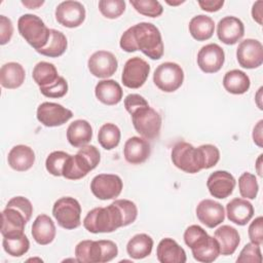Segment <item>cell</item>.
Here are the masks:
<instances>
[{
  "label": "cell",
  "mask_w": 263,
  "mask_h": 263,
  "mask_svg": "<svg viewBox=\"0 0 263 263\" xmlns=\"http://www.w3.org/2000/svg\"><path fill=\"white\" fill-rule=\"evenodd\" d=\"M132 122L138 134L146 140L158 138L161 128V116L149 105L141 107L132 114Z\"/></svg>",
  "instance_id": "5"
},
{
  "label": "cell",
  "mask_w": 263,
  "mask_h": 263,
  "mask_svg": "<svg viewBox=\"0 0 263 263\" xmlns=\"http://www.w3.org/2000/svg\"><path fill=\"white\" fill-rule=\"evenodd\" d=\"M153 248V239L146 233L134 235L126 245V252L133 259L140 260L148 257Z\"/></svg>",
  "instance_id": "33"
},
{
  "label": "cell",
  "mask_w": 263,
  "mask_h": 263,
  "mask_svg": "<svg viewBox=\"0 0 263 263\" xmlns=\"http://www.w3.org/2000/svg\"><path fill=\"white\" fill-rule=\"evenodd\" d=\"M224 88L232 95H242L251 86L250 77L241 70L233 69L228 71L223 77Z\"/></svg>",
  "instance_id": "31"
},
{
  "label": "cell",
  "mask_w": 263,
  "mask_h": 263,
  "mask_svg": "<svg viewBox=\"0 0 263 263\" xmlns=\"http://www.w3.org/2000/svg\"><path fill=\"white\" fill-rule=\"evenodd\" d=\"M92 138V128L84 119L74 120L67 128V140L71 146L81 148L87 145Z\"/></svg>",
  "instance_id": "25"
},
{
  "label": "cell",
  "mask_w": 263,
  "mask_h": 263,
  "mask_svg": "<svg viewBox=\"0 0 263 263\" xmlns=\"http://www.w3.org/2000/svg\"><path fill=\"white\" fill-rule=\"evenodd\" d=\"M171 158L174 165L185 173L196 174L203 170L198 147L195 148L190 143L184 141L176 143L172 149Z\"/></svg>",
  "instance_id": "4"
},
{
  "label": "cell",
  "mask_w": 263,
  "mask_h": 263,
  "mask_svg": "<svg viewBox=\"0 0 263 263\" xmlns=\"http://www.w3.org/2000/svg\"><path fill=\"white\" fill-rule=\"evenodd\" d=\"M148 105L149 104L145 100V98L138 93H129L124 99V107H125V110L129 114H132L137 109L144 107V106H148Z\"/></svg>",
  "instance_id": "50"
},
{
  "label": "cell",
  "mask_w": 263,
  "mask_h": 263,
  "mask_svg": "<svg viewBox=\"0 0 263 263\" xmlns=\"http://www.w3.org/2000/svg\"><path fill=\"white\" fill-rule=\"evenodd\" d=\"M262 156H263L262 154L259 155V157L256 160V164H255L256 171L260 177H262Z\"/></svg>",
  "instance_id": "56"
},
{
  "label": "cell",
  "mask_w": 263,
  "mask_h": 263,
  "mask_svg": "<svg viewBox=\"0 0 263 263\" xmlns=\"http://www.w3.org/2000/svg\"><path fill=\"white\" fill-rule=\"evenodd\" d=\"M120 137L121 133L119 127L111 122L103 124L98 133V141L106 150H112L117 147L120 142Z\"/></svg>",
  "instance_id": "36"
},
{
  "label": "cell",
  "mask_w": 263,
  "mask_h": 263,
  "mask_svg": "<svg viewBox=\"0 0 263 263\" xmlns=\"http://www.w3.org/2000/svg\"><path fill=\"white\" fill-rule=\"evenodd\" d=\"M245 35L243 23L236 16H225L218 23L217 36L227 45L237 43Z\"/></svg>",
  "instance_id": "17"
},
{
  "label": "cell",
  "mask_w": 263,
  "mask_h": 263,
  "mask_svg": "<svg viewBox=\"0 0 263 263\" xmlns=\"http://www.w3.org/2000/svg\"><path fill=\"white\" fill-rule=\"evenodd\" d=\"M22 4L25 5L26 7L30 8V9H36L38 7H40L41 5L44 4V1L43 0H23L22 1Z\"/></svg>",
  "instance_id": "55"
},
{
  "label": "cell",
  "mask_w": 263,
  "mask_h": 263,
  "mask_svg": "<svg viewBox=\"0 0 263 263\" xmlns=\"http://www.w3.org/2000/svg\"><path fill=\"white\" fill-rule=\"evenodd\" d=\"M36 116L44 126L54 127L69 121L73 117V112L61 104L44 102L38 106Z\"/></svg>",
  "instance_id": "10"
},
{
  "label": "cell",
  "mask_w": 263,
  "mask_h": 263,
  "mask_svg": "<svg viewBox=\"0 0 263 263\" xmlns=\"http://www.w3.org/2000/svg\"><path fill=\"white\" fill-rule=\"evenodd\" d=\"M249 238L252 242L257 245H262L263 242V218L261 216L255 218L253 222H251L248 229Z\"/></svg>",
  "instance_id": "47"
},
{
  "label": "cell",
  "mask_w": 263,
  "mask_h": 263,
  "mask_svg": "<svg viewBox=\"0 0 263 263\" xmlns=\"http://www.w3.org/2000/svg\"><path fill=\"white\" fill-rule=\"evenodd\" d=\"M189 33L197 41L210 39L215 31V23L212 17L198 14L193 16L189 22Z\"/></svg>",
  "instance_id": "32"
},
{
  "label": "cell",
  "mask_w": 263,
  "mask_h": 263,
  "mask_svg": "<svg viewBox=\"0 0 263 263\" xmlns=\"http://www.w3.org/2000/svg\"><path fill=\"white\" fill-rule=\"evenodd\" d=\"M57 22L66 28H77L85 20L86 11L82 3L73 0L61 2L55 8Z\"/></svg>",
  "instance_id": "11"
},
{
  "label": "cell",
  "mask_w": 263,
  "mask_h": 263,
  "mask_svg": "<svg viewBox=\"0 0 263 263\" xmlns=\"http://www.w3.org/2000/svg\"><path fill=\"white\" fill-rule=\"evenodd\" d=\"M83 226L91 233H110L123 227V219L119 208L112 202L90 210L83 219Z\"/></svg>",
  "instance_id": "2"
},
{
  "label": "cell",
  "mask_w": 263,
  "mask_h": 263,
  "mask_svg": "<svg viewBox=\"0 0 263 263\" xmlns=\"http://www.w3.org/2000/svg\"><path fill=\"white\" fill-rule=\"evenodd\" d=\"M52 216L62 228L75 229L81 225V205L74 197H61L52 206Z\"/></svg>",
  "instance_id": "6"
},
{
  "label": "cell",
  "mask_w": 263,
  "mask_h": 263,
  "mask_svg": "<svg viewBox=\"0 0 263 263\" xmlns=\"http://www.w3.org/2000/svg\"><path fill=\"white\" fill-rule=\"evenodd\" d=\"M129 2L136 11L149 17H157L163 12L162 5L155 0H130Z\"/></svg>",
  "instance_id": "39"
},
{
  "label": "cell",
  "mask_w": 263,
  "mask_h": 263,
  "mask_svg": "<svg viewBox=\"0 0 263 263\" xmlns=\"http://www.w3.org/2000/svg\"><path fill=\"white\" fill-rule=\"evenodd\" d=\"M151 154L149 142L141 137H132L126 140L123 147L125 160L130 164H140L145 162Z\"/></svg>",
  "instance_id": "19"
},
{
  "label": "cell",
  "mask_w": 263,
  "mask_h": 263,
  "mask_svg": "<svg viewBox=\"0 0 263 263\" xmlns=\"http://www.w3.org/2000/svg\"><path fill=\"white\" fill-rule=\"evenodd\" d=\"M198 5L204 11L215 12L222 8L224 5V0H199Z\"/></svg>",
  "instance_id": "52"
},
{
  "label": "cell",
  "mask_w": 263,
  "mask_h": 263,
  "mask_svg": "<svg viewBox=\"0 0 263 263\" xmlns=\"http://www.w3.org/2000/svg\"><path fill=\"white\" fill-rule=\"evenodd\" d=\"M90 171H92L91 165L86 160V158L79 154L70 155L63 168V177L68 180H79L85 177Z\"/></svg>",
  "instance_id": "29"
},
{
  "label": "cell",
  "mask_w": 263,
  "mask_h": 263,
  "mask_svg": "<svg viewBox=\"0 0 263 263\" xmlns=\"http://www.w3.org/2000/svg\"><path fill=\"white\" fill-rule=\"evenodd\" d=\"M157 260L160 263H185L187 260L185 250L170 237L162 238L156 249Z\"/></svg>",
  "instance_id": "22"
},
{
  "label": "cell",
  "mask_w": 263,
  "mask_h": 263,
  "mask_svg": "<svg viewBox=\"0 0 263 263\" xmlns=\"http://www.w3.org/2000/svg\"><path fill=\"white\" fill-rule=\"evenodd\" d=\"M226 214L230 222L243 226L254 216L253 204L246 198H233L226 204Z\"/></svg>",
  "instance_id": "21"
},
{
  "label": "cell",
  "mask_w": 263,
  "mask_h": 263,
  "mask_svg": "<svg viewBox=\"0 0 263 263\" xmlns=\"http://www.w3.org/2000/svg\"><path fill=\"white\" fill-rule=\"evenodd\" d=\"M234 177L227 171H216L212 173L206 181V187L212 196L223 199L228 197L235 187Z\"/></svg>",
  "instance_id": "16"
},
{
  "label": "cell",
  "mask_w": 263,
  "mask_h": 263,
  "mask_svg": "<svg viewBox=\"0 0 263 263\" xmlns=\"http://www.w3.org/2000/svg\"><path fill=\"white\" fill-rule=\"evenodd\" d=\"M198 150L200 152L203 170L211 168L218 163L220 159V151L215 145H212V144L200 145L198 147Z\"/></svg>",
  "instance_id": "43"
},
{
  "label": "cell",
  "mask_w": 263,
  "mask_h": 263,
  "mask_svg": "<svg viewBox=\"0 0 263 263\" xmlns=\"http://www.w3.org/2000/svg\"><path fill=\"white\" fill-rule=\"evenodd\" d=\"M99 10L105 17L114 20L124 12L125 2L123 0H101L99 1Z\"/></svg>",
  "instance_id": "41"
},
{
  "label": "cell",
  "mask_w": 263,
  "mask_h": 263,
  "mask_svg": "<svg viewBox=\"0 0 263 263\" xmlns=\"http://www.w3.org/2000/svg\"><path fill=\"white\" fill-rule=\"evenodd\" d=\"M184 81V71L180 65L173 62L160 64L154 71L153 82L164 92H174Z\"/></svg>",
  "instance_id": "7"
},
{
  "label": "cell",
  "mask_w": 263,
  "mask_h": 263,
  "mask_svg": "<svg viewBox=\"0 0 263 263\" xmlns=\"http://www.w3.org/2000/svg\"><path fill=\"white\" fill-rule=\"evenodd\" d=\"M1 234L3 237H13L24 234L27 220L22 213L13 208H5L1 213Z\"/></svg>",
  "instance_id": "20"
},
{
  "label": "cell",
  "mask_w": 263,
  "mask_h": 263,
  "mask_svg": "<svg viewBox=\"0 0 263 263\" xmlns=\"http://www.w3.org/2000/svg\"><path fill=\"white\" fill-rule=\"evenodd\" d=\"M119 45L126 52L141 50L151 60H159L164 47L159 29L151 24L142 22L129 27L121 35Z\"/></svg>",
  "instance_id": "1"
},
{
  "label": "cell",
  "mask_w": 263,
  "mask_h": 263,
  "mask_svg": "<svg viewBox=\"0 0 263 263\" xmlns=\"http://www.w3.org/2000/svg\"><path fill=\"white\" fill-rule=\"evenodd\" d=\"M95 93L101 103L108 106H113L121 101L123 91L117 81L113 79H105L97 83Z\"/></svg>",
  "instance_id": "26"
},
{
  "label": "cell",
  "mask_w": 263,
  "mask_h": 263,
  "mask_svg": "<svg viewBox=\"0 0 263 263\" xmlns=\"http://www.w3.org/2000/svg\"><path fill=\"white\" fill-rule=\"evenodd\" d=\"M7 208H13L15 210H17L20 213H22L24 215V217L26 218V220L29 222L32 214H33V205L31 203V201L24 197V196H15L12 197L10 200H8Z\"/></svg>",
  "instance_id": "46"
},
{
  "label": "cell",
  "mask_w": 263,
  "mask_h": 263,
  "mask_svg": "<svg viewBox=\"0 0 263 263\" xmlns=\"http://www.w3.org/2000/svg\"><path fill=\"white\" fill-rule=\"evenodd\" d=\"M196 217L203 225L214 228L225 219L223 205L213 199H202L196 206Z\"/></svg>",
  "instance_id": "18"
},
{
  "label": "cell",
  "mask_w": 263,
  "mask_h": 263,
  "mask_svg": "<svg viewBox=\"0 0 263 263\" xmlns=\"http://www.w3.org/2000/svg\"><path fill=\"white\" fill-rule=\"evenodd\" d=\"M263 1L259 0L256 1L253 4L252 7V16L255 22H257L259 25H262V18H263Z\"/></svg>",
  "instance_id": "53"
},
{
  "label": "cell",
  "mask_w": 263,
  "mask_h": 263,
  "mask_svg": "<svg viewBox=\"0 0 263 263\" xmlns=\"http://www.w3.org/2000/svg\"><path fill=\"white\" fill-rule=\"evenodd\" d=\"M77 262L102 263V248L100 240H81L75 247Z\"/></svg>",
  "instance_id": "30"
},
{
  "label": "cell",
  "mask_w": 263,
  "mask_h": 263,
  "mask_svg": "<svg viewBox=\"0 0 263 263\" xmlns=\"http://www.w3.org/2000/svg\"><path fill=\"white\" fill-rule=\"evenodd\" d=\"M262 123H263V120L262 119L259 120L253 129V141L259 147H262V141H263L262 140Z\"/></svg>",
  "instance_id": "54"
},
{
  "label": "cell",
  "mask_w": 263,
  "mask_h": 263,
  "mask_svg": "<svg viewBox=\"0 0 263 263\" xmlns=\"http://www.w3.org/2000/svg\"><path fill=\"white\" fill-rule=\"evenodd\" d=\"M32 236L34 240L41 245L45 246L50 243L55 237V225L50 217L47 215L41 214L36 217L32 225Z\"/></svg>",
  "instance_id": "24"
},
{
  "label": "cell",
  "mask_w": 263,
  "mask_h": 263,
  "mask_svg": "<svg viewBox=\"0 0 263 263\" xmlns=\"http://www.w3.org/2000/svg\"><path fill=\"white\" fill-rule=\"evenodd\" d=\"M236 262L243 263H261L262 262V254L260 245L249 242L247 243L239 253V256L236 259Z\"/></svg>",
  "instance_id": "44"
},
{
  "label": "cell",
  "mask_w": 263,
  "mask_h": 263,
  "mask_svg": "<svg viewBox=\"0 0 263 263\" xmlns=\"http://www.w3.org/2000/svg\"><path fill=\"white\" fill-rule=\"evenodd\" d=\"M68 41L64 33L55 29H50V37L46 46L37 50V52L45 57L58 58L66 51Z\"/></svg>",
  "instance_id": "34"
},
{
  "label": "cell",
  "mask_w": 263,
  "mask_h": 263,
  "mask_svg": "<svg viewBox=\"0 0 263 263\" xmlns=\"http://www.w3.org/2000/svg\"><path fill=\"white\" fill-rule=\"evenodd\" d=\"M238 189L243 198L255 199L259 191V185L255 175L249 172L242 173L238 178Z\"/></svg>",
  "instance_id": "38"
},
{
  "label": "cell",
  "mask_w": 263,
  "mask_h": 263,
  "mask_svg": "<svg viewBox=\"0 0 263 263\" xmlns=\"http://www.w3.org/2000/svg\"><path fill=\"white\" fill-rule=\"evenodd\" d=\"M9 166L17 172L30 170L35 162V153L27 145H16L10 149L7 156Z\"/></svg>",
  "instance_id": "23"
},
{
  "label": "cell",
  "mask_w": 263,
  "mask_h": 263,
  "mask_svg": "<svg viewBox=\"0 0 263 263\" xmlns=\"http://www.w3.org/2000/svg\"><path fill=\"white\" fill-rule=\"evenodd\" d=\"M225 62V52L217 43L202 46L197 53V65L204 73H216L221 70Z\"/></svg>",
  "instance_id": "13"
},
{
  "label": "cell",
  "mask_w": 263,
  "mask_h": 263,
  "mask_svg": "<svg viewBox=\"0 0 263 263\" xmlns=\"http://www.w3.org/2000/svg\"><path fill=\"white\" fill-rule=\"evenodd\" d=\"M13 34V25L10 18L0 15V44L4 45L10 41Z\"/></svg>",
  "instance_id": "49"
},
{
  "label": "cell",
  "mask_w": 263,
  "mask_h": 263,
  "mask_svg": "<svg viewBox=\"0 0 263 263\" xmlns=\"http://www.w3.org/2000/svg\"><path fill=\"white\" fill-rule=\"evenodd\" d=\"M26 77L24 67L16 62L4 64L0 69V83L4 88L14 89L20 87Z\"/></svg>",
  "instance_id": "28"
},
{
  "label": "cell",
  "mask_w": 263,
  "mask_h": 263,
  "mask_svg": "<svg viewBox=\"0 0 263 263\" xmlns=\"http://www.w3.org/2000/svg\"><path fill=\"white\" fill-rule=\"evenodd\" d=\"M189 248L191 249L193 258L201 263L214 262L220 255V248L217 239L210 236L206 232L194 240Z\"/></svg>",
  "instance_id": "15"
},
{
  "label": "cell",
  "mask_w": 263,
  "mask_h": 263,
  "mask_svg": "<svg viewBox=\"0 0 263 263\" xmlns=\"http://www.w3.org/2000/svg\"><path fill=\"white\" fill-rule=\"evenodd\" d=\"M17 30L21 36L37 50L46 46L49 37L50 29L37 15L26 13L20 16L17 21Z\"/></svg>",
  "instance_id": "3"
},
{
  "label": "cell",
  "mask_w": 263,
  "mask_h": 263,
  "mask_svg": "<svg viewBox=\"0 0 263 263\" xmlns=\"http://www.w3.org/2000/svg\"><path fill=\"white\" fill-rule=\"evenodd\" d=\"M214 237L219 243L220 254L224 256L232 255L240 242L238 231L229 225H222L217 230H215Z\"/></svg>",
  "instance_id": "27"
},
{
  "label": "cell",
  "mask_w": 263,
  "mask_h": 263,
  "mask_svg": "<svg viewBox=\"0 0 263 263\" xmlns=\"http://www.w3.org/2000/svg\"><path fill=\"white\" fill-rule=\"evenodd\" d=\"M78 153L83 155L86 160L89 162V164L91 165L92 170L97 167V165L99 164L100 160H101V154L100 151L98 150V148L93 145H85L83 147H81L78 150Z\"/></svg>",
  "instance_id": "48"
},
{
  "label": "cell",
  "mask_w": 263,
  "mask_h": 263,
  "mask_svg": "<svg viewBox=\"0 0 263 263\" xmlns=\"http://www.w3.org/2000/svg\"><path fill=\"white\" fill-rule=\"evenodd\" d=\"M236 59L240 67L255 69L263 63V45L257 39L242 40L236 49Z\"/></svg>",
  "instance_id": "12"
},
{
  "label": "cell",
  "mask_w": 263,
  "mask_h": 263,
  "mask_svg": "<svg viewBox=\"0 0 263 263\" xmlns=\"http://www.w3.org/2000/svg\"><path fill=\"white\" fill-rule=\"evenodd\" d=\"M165 2H166L168 5H173V6H176V5H179V4H182V3H184L185 1H184V0H182V1H181V0H179V1H177V2H174V1H168V0H166Z\"/></svg>",
  "instance_id": "57"
},
{
  "label": "cell",
  "mask_w": 263,
  "mask_h": 263,
  "mask_svg": "<svg viewBox=\"0 0 263 263\" xmlns=\"http://www.w3.org/2000/svg\"><path fill=\"white\" fill-rule=\"evenodd\" d=\"M2 246L8 255L12 257H22L29 251L30 241L24 233L13 237H3Z\"/></svg>",
  "instance_id": "37"
},
{
  "label": "cell",
  "mask_w": 263,
  "mask_h": 263,
  "mask_svg": "<svg viewBox=\"0 0 263 263\" xmlns=\"http://www.w3.org/2000/svg\"><path fill=\"white\" fill-rule=\"evenodd\" d=\"M39 89H40V92L46 98L60 99L67 93L68 83L64 77L60 76L54 83L47 86L39 87Z\"/></svg>",
  "instance_id": "45"
},
{
  "label": "cell",
  "mask_w": 263,
  "mask_h": 263,
  "mask_svg": "<svg viewBox=\"0 0 263 263\" xmlns=\"http://www.w3.org/2000/svg\"><path fill=\"white\" fill-rule=\"evenodd\" d=\"M116 204L122 215L123 219V227L128 226L134 223L138 217V208L136 203L128 199H116L113 201Z\"/></svg>",
  "instance_id": "42"
},
{
  "label": "cell",
  "mask_w": 263,
  "mask_h": 263,
  "mask_svg": "<svg viewBox=\"0 0 263 263\" xmlns=\"http://www.w3.org/2000/svg\"><path fill=\"white\" fill-rule=\"evenodd\" d=\"M100 243L102 248V263L109 262L118 255V248L114 241L101 239Z\"/></svg>",
  "instance_id": "51"
},
{
  "label": "cell",
  "mask_w": 263,
  "mask_h": 263,
  "mask_svg": "<svg viewBox=\"0 0 263 263\" xmlns=\"http://www.w3.org/2000/svg\"><path fill=\"white\" fill-rule=\"evenodd\" d=\"M87 67L90 74L95 77L108 78L116 72L118 62L112 52L107 50H98L89 57Z\"/></svg>",
  "instance_id": "14"
},
{
  "label": "cell",
  "mask_w": 263,
  "mask_h": 263,
  "mask_svg": "<svg viewBox=\"0 0 263 263\" xmlns=\"http://www.w3.org/2000/svg\"><path fill=\"white\" fill-rule=\"evenodd\" d=\"M123 183L119 176L113 174H100L90 182L92 194L101 199L108 200L118 197L122 191Z\"/></svg>",
  "instance_id": "8"
},
{
  "label": "cell",
  "mask_w": 263,
  "mask_h": 263,
  "mask_svg": "<svg viewBox=\"0 0 263 263\" xmlns=\"http://www.w3.org/2000/svg\"><path fill=\"white\" fill-rule=\"evenodd\" d=\"M149 73V64L140 57H134L125 62L121 81L125 87L140 88L146 82Z\"/></svg>",
  "instance_id": "9"
},
{
  "label": "cell",
  "mask_w": 263,
  "mask_h": 263,
  "mask_svg": "<svg viewBox=\"0 0 263 263\" xmlns=\"http://www.w3.org/2000/svg\"><path fill=\"white\" fill-rule=\"evenodd\" d=\"M70 154L64 151H53L51 152L46 160H45V167L46 171L55 177L63 176V168L68 159Z\"/></svg>",
  "instance_id": "40"
},
{
  "label": "cell",
  "mask_w": 263,
  "mask_h": 263,
  "mask_svg": "<svg viewBox=\"0 0 263 263\" xmlns=\"http://www.w3.org/2000/svg\"><path fill=\"white\" fill-rule=\"evenodd\" d=\"M32 77L39 87H43L54 83L60 76L53 64L42 61L35 65L32 72Z\"/></svg>",
  "instance_id": "35"
}]
</instances>
